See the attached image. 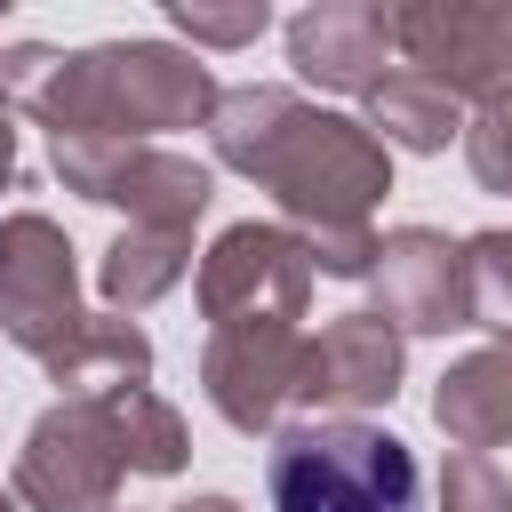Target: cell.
<instances>
[{"mask_svg":"<svg viewBox=\"0 0 512 512\" xmlns=\"http://www.w3.org/2000/svg\"><path fill=\"white\" fill-rule=\"evenodd\" d=\"M296 376H304V328H208L200 352V392L232 432H280V416L296 408Z\"/></svg>","mask_w":512,"mask_h":512,"instance_id":"cell-9","label":"cell"},{"mask_svg":"<svg viewBox=\"0 0 512 512\" xmlns=\"http://www.w3.org/2000/svg\"><path fill=\"white\" fill-rule=\"evenodd\" d=\"M288 64L328 96H368L392 72V32L376 0H312L288 16Z\"/></svg>","mask_w":512,"mask_h":512,"instance_id":"cell-12","label":"cell"},{"mask_svg":"<svg viewBox=\"0 0 512 512\" xmlns=\"http://www.w3.org/2000/svg\"><path fill=\"white\" fill-rule=\"evenodd\" d=\"M200 264V248H192V232H160V224H120L112 232V248L96 256V296H104V312H120V320H136V312H152L184 272Z\"/></svg>","mask_w":512,"mask_h":512,"instance_id":"cell-14","label":"cell"},{"mask_svg":"<svg viewBox=\"0 0 512 512\" xmlns=\"http://www.w3.org/2000/svg\"><path fill=\"white\" fill-rule=\"evenodd\" d=\"M440 512H512V480L488 456H448L440 464Z\"/></svg>","mask_w":512,"mask_h":512,"instance_id":"cell-20","label":"cell"},{"mask_svg":"<svg viewBox=\"0 0 512 512\" xmlns=\"http://www.w3.org/2000/svg\"><path fill=\"white\" fill-rule=\"evenodd\" d=\"M16 184V104H8V88H0V192Z\"/></svg>","mask_w":512,"mask_h":512,"instance_id":"cell-21","label":"cell"},{"mask_svg":"<svg viewBox=\"0 0 512 512\" xmlns=\"http://www.w3.org/2000/svg\"><path fill=\"white\" fill-rule=\"evenodd\" d=\"M456 256H464V328L512 336V232L504 224L464 232Z\"/></svg>","mask_w":512,"mask_h":512,"instance_id":"cell-17","label":"cell"},{"mask_svg":"<svg viewBox=\"0 0 512 512\" xmlns=\"http://www.w3.org/2000/svg\"><path fill=\"white\" fill-rule=\"evenodd\" d=\"M120 480H128V456L112 440V416L96 392H80L32 416L8 496L16 512H120Z\"/></svg>","mask_w":512,"mask_h":512,"instance_id":"cell-5","label":"cell"},{"mask_svg":"<svg viewBox=\"0 0 512 512\" xmlns=\"http://www.w3.org/2000/svg\"><path fill=\"white\" fill-rule=\"evenodd\" d=\"M384 32H392L400 72L448 88L464 112L480 96L512 88V8H488V0H400V8H384Z\"/></svg>","mask_w":512,"mask_h":512,"instance_id":"cell-7","label":"cell"},{"mask_svg":"<svg viewBox=\"0 0 512 512\" xmlns=\"http://www.w3.org/2000/svg\"><path fill=\"white\" fill-rule=\"evenodd\" d=\"M56 184L160 232H192L216 200V168L168 144H56Z\"/></svg>","mask_w":512,"mask_h":512,"instance_id":"cell-6","label":"cell"},{"mask_svg":"<svg viewBox=\"0 0 512 512\" xmlns=\"http://www.w3.org/2000/svg\"><path fill=\"white\" fill-rule=\"evenodd\" d=\"M360 104H368V120H360V128H368L384 152H448V144L464 136V104H456L448 88H432V80L400 72V64H392Z\"/></svg>","mask_w":512,"mask_h":512,"instance_id":"cell-15","label":"cell"},{"mask_svg":"<svg viewBox=\"0 0 512 512\" xmlns=\"http://www.w3.org/2000/svg\"><path fill=\"white\" fill-rule=\"evenodd\" d=\"M456 144H464V168H472V184L512 200V88L480 96V104L464 112V136H456Z\"/></svg>","mask_w":512,"mask_h":512,"instance_id":"cell-18","label":"cell"},{"mask_svg":"<svg viewBox=\"0 0 512 512\" xmlns=\"http://www.w3.org/2000/svg\"><path fill=\"white\" fill-rule=\"evenodd\" d=\"M264 24H272L264 0H232V8H216V0H168V32H184L192 56L200 48H248Z\"/></svg>","mask_w":512,"mask_h":512,"instance_id":"cell-19","label":"cell"},{"mask_svg":"<svg viewBox=\"0 0 512 512\" xmlns=\"http://www.w3.org/2000/svg\"><path fill=\"white\" fill-rule=\"evenodd\" d=\"M312 280L320 272L288 224H224L192 264V296L208 328H296Z\"/></svg>","mask_w":512,"mask_h":512,"instance_id":"cell-4","label":"cell"},{"mask_svg":"<svg viewBox=\"0 0 512 512\" xmlns=\"http://www.w3.org/2000/svg\"><path fill=\"white\" fill-rule=\"evenodd\" d=\"M408 368V336L384 328L376 312H336L320 336H304V376H296V408L304 416H360L384 408L400 392Z\"/></svg>","mask_w":512,"mask_h":512,"instance_id":"cell-11","label":"cell"},{"mask_svg":"<svg viewBox=\"0 0 512 512\" xmlns=\"http://www.w3.org/2000/svg\"><path fill=\"white\" fill-rule=\"evenodd\" d=\"M0 512H16V496H8V488H0Z\"/></svg>","mask_w":512,"mask_h":512,"instance_id":"cell-23","label":"cell"},{"mask_svg":"<svg viewBox=\"0 0 512 512\" xmlns=\"http://www.w3.org/2000/svg\"><path fill=\"white\" fill-rule=\"evenodd\" d=\"M432 424L464 456H488V448L512 440V336H496V344H480V352H464V360L440 368Z\"/></svg>","mask_w":512,"mask_h":512,"instance_id":"cell-13","label":"cell"},{"mask_svg":"<svg viewBox=\"0 0 512 512\" xmlns=\"http://www.w3.org/2000/svg\"><path fill=\"white\" fill-rule=\"evenodd\" d=\"M80 328H88V304H80V264L64 224L40 208L0 216V336L48 368Z\"/></svg>","mask_w":512,"mask_h":512,"instance_id":"cell-8","label":"cell"},{"mask_svg":"<svg viewBox=\"0 0 512 512\" xmlns=\"http://www.w3.org/2000/svg\"><path fill=\"white\" fill-rule=\"evenodd\" d=\"M208 144L232 176L264 184L280 200V224L304 240L312 272L368 280L376 264V200L392 192V152L344 120L304 104L296 88H224L208 112Z\"/></svg>","mask_w":512,"mask_h":512,"instance_id":"cell-1","label":"cell"},{"mask_svg":"<svg viewBox=\"0 0 512 512\" xmlns=\"http://www.w3.org/2000/svg\"><path fill=\"white\" fill-rule=\"evenodd\" d=\"M0 88L16 112L48 128V144H152L176 128H208L216 72L176 40H96V48H48L16 40L0 48Z\"/></svg>","mask_w":512,"mask_h":512,"instance_id":"cell-2","label":"cell"},{"mask_svg":"<svg viewBox=\"0 0 512 512\" xmlns=\"http://www.w3.org/2000/svg\"><path fill=\"white\" fill-rule=\"evenodd\" d=\"M264 496H272V512H416L424 472H416V448L384 424L304 416V424L272 432Z\"/></svg>","mask_w":512,"mask_h":512,"instance_id":"cell-3","label":"cell"},{"mask_svg":"<svg viewBox=\"0 0 512 512\" xmlns=\"http://www.w3.org/2000/svg\"><path fill=\"white\" fill-rule=\"evenodd\" d=\"M368 312L400 336H448L464 328V256L432 224H392L368 264Z\"/></svg>","mask_w":512,"mask_h":512,"instance_id":"cell-10","label":"cell"},{"mask_svg":"<svg viewBox=\"0 0 512 512\" xmlns=\"http://www.w3.org/2000/svg\"><path fill=\"white\" fill-rule=\"evenodd\" d=\"M0 16H8V0H0Z\"/></svg>","mask_w":512,"mask_h":512,"instance_id":"cell-24","label":"cell"},{"mask_svg":"<svg viewBox=\"0 0 512 512\" xmlns=\"http://www.w3.org/2000/svg\"><path fill=\"white\" fill-rule=\"evenodd\" d=\"M176 512H240L232 496H192V504H176Z\"/></svg>","mask_w":512,"mask_h":512,"instance_id":"cell-22","label":"cell"},{"mask_svg":"<svg viewBox=\"0 0 512 512\" xmlns=\"http://www.w3.org/2000/svg\"><path fill=\"white\" fill-rule=\"evenodd\" d=\"M48 384H64V400L112 392V384H152V336L120 312H88V328L48 360Z\"/></svg>","mask_w":512,"mask_h":512,"instance_id":"cell-16","label":"cell"}]
</instances>
